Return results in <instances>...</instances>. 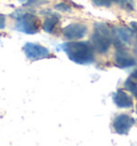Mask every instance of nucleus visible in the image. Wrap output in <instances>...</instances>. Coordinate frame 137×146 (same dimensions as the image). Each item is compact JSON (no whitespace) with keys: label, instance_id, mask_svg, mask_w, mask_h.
<instances>
[{"label":"nucleus","instance_id":"obj_1","mask_svg":"<svg viewBox=\"0 0 137 146\" xmlns=\"http://www.w3.org/2000/svg\"><path fill=\"white\" fill-rule=\"evenodd\" d=\"M68 59L77 64H90L94 61V50L90 42L72 41L62 44Z\"/></svg>","mask_w":137,"mask_h":146},{"label":"nucleus","instance_id":"obj_2","mask_svg":"<svg viewBox=\"0 0 137 146\" xmlns=\"http://www.w3.org/2000/svg\"><path fill=\"white\" fill-rule=\"evenodd\" d=\"M113 43V30L107 24H96L91 36L93 50L100 54H104L109 50Z\"/></svg>","mask_w":137,"mask_h":146},{"label":"nucleus","instance_id":"obj_3","mask_svg":"<svg viewBox=\"0 0 137 146\" xmlns=\"http://www.w3.org/2000/svg\"><path fill=\"white\" fill-rule=\"evenodd\" d=\"M40 19L32 13L25 12L16 21L15 29L26 35H34L40 30Z\"/></svg>","mask_w":137,"mask_h":146},{"label":"nucleus","instance_id":"obj_4","mask_svg":"<svg viewBox=\"0 0 137 146\" xmlns=\"http://www.w3.org/2000/svg\"><path fill=\"white\" fill-rule=\"evenodd\" d=\"M133 38L132 29L126 27H117L113 30V43L117 48H124L125 45L131 44Z\"/></svg>","mask_w":137,"mask_h":146},{"label":"nucleus","instance_id":"obj_5","mask_svg":"<svg viewBox=\"0 0 137 146\" xmlns=\"http://www.w3.org/2000/svg\"><path fill=\"white\" fill-rule=\"evenodd\" d=\"M23 50L26 57L30 60H39L43 58H47L49 56V50L46 47L37 44V43H31L28 42L23 46Z\"/></svg>","mask_w":137,"mask_h":146},{"label":"nucleus","instance_id":"obj_6","mask_svg":"<svg viewBox=\"0 0 137 146\" xmlns=\"http://www.w3.org/2000/svg\"><path fill=\"white\" fill-rule=\"evenodd\" d=\"M134 123H135V120L132 117H130L128 115L120 114L115 118L113 127L118 134H128Z\"/></svg>","mask_w":137,"mask_h":146},{"label":"nucleus","instance_id":"obj_7","mask_svg":"<svg viewBox=\"0 0 137 146\" xmlns=\"http://www.w3.org/2000/svg\"><path fill=\"white\" fill-rule=\"evenodd\" d=\"M87 33V26L84 24H71L63 29V36L68 40H78Z\"/></svg>","mask_w":137,"mask_h":146},{"label":"nucleus","instance_id":"obj_8","mask_svg":"<svg viewBox=\"0 0 137 146\" xmlns=\"http://www.w3.org/2000/svg\"><path fill=\"white\" fill-rule=\"evenodd\" d=\"M136 64V60L125 50V48H119L115 55V64L119 68H128Z\"/></svg>","mask_w":137,"mask_h":146},{"label":"nucleus","instance_id":"obj_9","mask_svg":"<svg viewBox=\"0 0 137 146\" xmlns=\"http://www.w3.org/2000/svg\"><path fill=\"white\" fill-rule=\"evenodd\" d=\"M113 98H114V102L118 108L128 109V108L133 106V99L122 89H118L116 91Z\"/></svg>","mask_w":137,"mask_h":146},{"label":"nucleus","instance_id":"obj_10","mask_svg":"<svg viewBox=\"0 0 137 146\" xmlns=\"http://www.w3.org/2000/svg\"><path fill=\"white\" fill-rule=\"evenodd\" d=\"M57 23H58V17L57 16H50V17L46 18L45 22L43 23V30L45 32L51 33L54 31Z\"/></svg>","mask_w":137,"mask_h":146},{"label":"nucleus","instance_id":"obj_11","mask_svg":"<svg viewBox=\"0 0 137 146\" xmlns=\"http://www.w3.org/2000/svg\"><path fill=\"white\" fill-rule=\"evenodd\" d=\"M113 2L117 3L121 8L128 10V11H132L134 9V3L132 0H113Z\"/></svg>","mask_w":137,"mask_h":146},{"label":"nucleus","instance_id":"obj_12","mask_svg":"<svg viewBox=\"0 0 137 146\" xmlns=\"http://www.w3.org/2000/svg\"><path fill=\"white\" fill-rule=\"evenodd\" d=\"M124 86H125V88H126L128 91H131V92H132L135 98H137V85L133 82L131 78H128V80L125 81Z\"/></svg>","mask_w":137,"mask_h":146},{"label":"nucleus","instance_id":"obj_13","mask_svg":"<svg viewBox=\"0 0 137 146\" xmlns=\"http://www.w3.org/2000/svg\"><path fill=\"white\" fill-rule=\"evenodd\" d=\"M19 2H22L26 7H33V5H40L45 3L46 0H18Z\"/></svg>","mask_w":137,"mask_h":146},{"label":"nucleus","instance_id":"obj_14","mask_svg":"<svg viewBox=\"0 0 137 146\" xmlns=\"http://www.w3.org/2000/svg\"><path fill=\"white\" fill-rule=\"evenodd\" d=\"M55 9L60 12H70L71 11V5L67 2H59L55 5Z\"/></svg>","mask_w":137,"mask_h":146},{"label":"nucleus","instance_id":"obj_15","mask_svg":"<svg viewBox=\"0 0 137 146\" xmlns=\"http://www.w3.org/2000/svg\"><path fill=\"white\" fill-rule=\"evenodd\" d=\"M93 3L97 7H110L113 0H93Z\"/></svg>","mask_w":137,"mask_h":146},{"label":"nucleus","instance_id":"obj_16","mask_svg":"<svg viewBox=\"0 0 137 146\" xmlns=\"http://www.w3.org/2000/svg\"><path fill=\"white\" fill-rule=\"evenodd\" d=\"M5 27V16L3 14H0V29Z\"/></svg>","mask_w":137,"mask_h":146},{"label":"nucleus","instance_id":"obj_17","mask_svg":"<svg viewBox=\"0 0 137 146\" xmlns=\"http://www.w3.org/2000/svg\"><path fill=\"white\" fill-rule=\"evenodd\" d=\"M131 78H133L134 81H137V70L133 71L132 74H131Z\"/></svg>","mask_w":137,"mask_h":146},{"label":"nucleus","instance_id":"obj_18","mask_svg":"<svg viewBox=\"0 0 137 146\" xmlns=\"http://www.w3.org/2000/svg\"><path fill=\"white\" fill-rule=\"evenodd\" d=\"M136 113H137V104H136Z\"/></svg>","mask_w":137,"mask_h":146}]
</instances>
